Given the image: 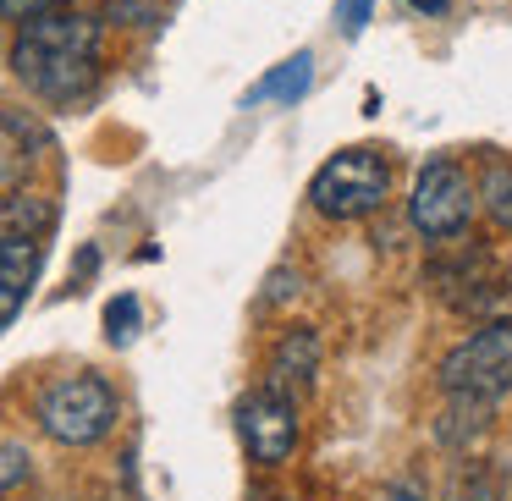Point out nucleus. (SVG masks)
Instances as JSON below:
<instances>
[{"label":"nucleus","mask_w":512,"mask_h":501,"mask_svg":"<svg viewBox=\"0 0 512 501\" xmlns=\"http://www.w3.org/2000/svg\"><path fill=\"white\" fill-rule=\"evenodd\" d=\"M100 45H105L100 17L61 6V12L17 23L12 72L34 100L72 105V100H83V94L94 89V78H100Z\"/></svg>","instance_id":"obj_1"},{"label":"nucleus","mask_w":512,"mask_h":501,"mask_svg":"<svg viewBox=\"0 0 512 501\" xmlns=\"http://www.w3.org/2000/svg\"><path fill=\"white\" fill-rule=\"evenodd\" d=\"M116 413H122V402H116V391L105 375H61V380H50L34 402L39 430L56 446L105 441V435L116 430Z\"/></svg>","instance_id":"obj_2"},{"label":"nucleus","mask_w":512,"mask_h":501,"mask_svg":"<svg viewBox=\"0 0 512 501\" xmlns=\"http://www.w3.org/2000/svg\"><path fill=\"white\" fill-rule=\"evenodd\" d=\"M391 193V171L375 149H336L309 182V204L325 215V221H364L386 204Z\"/></svg>","instance_id":"obj_3"},{"label":"nucleus","mask_w":512,"mask_h":501,"mask_svg":"<svg viewBox=\"0 0 512 501\" xmlns=\"http://www.w3.org/2000/svg\"><path fill=\"white\" fill-rule=\"evenodd\" d=\"M441 391L468 402H490L496 408L512 391V320H490L468 331L452 353L441 358Z\"/></svg>","instance_id":"obj_4"},{"label":"nucleus","mask_w":512,"mask_h":501,"mask_svg":"<svg viewBox=\"0 0 512 501\" xmlns=\"http://www.w3.org/2000/svg\"><path fill=\"white\" fill-rule=\"evenodd\" d=\"M479 210V193H474V177H468L457 160H430L413 182V199H408V221L419 226L430 243H446V237L468 232Z\"/></svg>","instance_id":"obj_5"},{"label":"nucleus","mask_w":512,"mask_h":501,"mask_svg":"<svg viewBox=\"0 0 512 501\" xmlns=\"http://www.w3.org/2000/svg\"><path fill=\"white\" fill-rule=\"evenodd\" d=\"M237 435H243L248 457L259 468H276L298 452V402L281 397V391L259 386L237 402Z\"/></svg>","instance_id":"obj_6"},{"label":"nucleus","mask_w":512,"mask_h":501,"mask_svg":"<svg viewBox=\"0 0 512 501\" xmlns=\"http://www.w3.org/2000/svg\"><path fill=\"white\" fill-rule=\"evenodd\" d=\"M39 270H45V237L39 232H6L0 237V331H12V320L23 314Z\"/></svg>","instance_id":"obj_7"},{"label":"nucleus","mask_w":512,"mask_h":501,"mask_svg":"<svg viewBox=\"0 0 512 501\" xmlns=\"http://www.w3.org/2000/svg\"><path fill=\"white\" fill-rule=\"evenodd\" d=\"M314 375H320V336H314L309 325L281 331V342L270 347V364H265V386L298 402L303 391L314 386Z\"/></svg>","instance_id":"obj_8"},{"label":"nucleus","mask_w":512,"mask_h":501,"mask_svg":"<svg viewBox=\"0 0 512 501\" xmlns=\"http://www.w3.org/2000/svg\"><path fill=\"white\" fill-rule=\"evenodd\" d=\"M34 166V127L0 105V188H17Z\"/></svg>","instance_id":"obj_9"},{"label":"nucleus","mask_w":512,"mask_h":501,"mask_svg":"<svg viewBox=\"0 0 512 501\" xmlns=\"http://www.w3.org/2000/svg\"><path fill=\"white\" fill-rule=\"evenodd\" d=\"M309 83H314V56H309V50H298L292 61H281L270 78H259L254 89H248V105H259V100H287L292 105V100L309 94Z\"/></svg>","instance_id":"obj_10"},{"label":"nucleus","mask_w":512,"mask_h":501,"mask_svg":"<svg viewBox=\"0 0 512 501\" xmlns=\"http://www.w3.org/2000/svg\"><path fill=\"white\" fill-rule=\"evenodd\" d=\"M490 419H496V408L490 402H468V397H452V408L435 419V435H441L446 446H463V441H479V435L490 430Z\"/></svg>","instance_id":"obj_11"},{"label":"nucleus","mask_w":512,"mask_h":501,"mask_svg":"<svg viewBox=\"0 0 512 501\" xmlns=\"http://www.w3.org/2000/svg\"><path fill=\"white\" fill-rule=\"evenodd\" d=\"M50 226H56V204H50V199H28V193L0 199V237H6V232H39V237H45Z\"/></svg>","instance_id":"obj_12"},{"label":"nucleus","mask_w":512,"mask_h":501,"mask_svg":"<svg viewBox=\"0 0 512 501\" xmlns=\"http://www.w3.org/2000/svg\"><path fill=\"white\" fill-rule=\"evenodd\" d=\"M474 193H479V204H485L490 221H496L501 232H512V166H490Z\"/></svg>","instance_id":"obj_13"},{"label":"nucleus","mask_w":512,"mask_h":501,"mask_svg":"<svg viewBox=\"0 0 512 501\" xmlns=\"http://www.w3.org/2000/svg\"><path fill=\"white\" fill-rule=\"evenodd\" d=\"M105 336H111L116 347H127L138 336V298H133V292L111 298V309H105Z\"/></svg>","instance_id":"obj_14"},{"label":"nucleus","mask_w":512,"mask_h":501,"mask_svg":"<svg viewBox=\"0 0 512 501\" xmlns=\"http://www.w3.org/2000/svg\"><path fill=\"white\" fill-rule=\"evenodd\" d=\"M28 474H34V457H28V446H23V441H0V496H6V490H17Z\"/></svg>","instance_id":"obj_15"},{"label":"nucleus","mask_w":512,"mask_h":501,"mask_svg":"<svg viewBox=\"0 0 512 501\" xmlns=\"http://www.w3.org/2000/svg\"><path fill=\"white\" fill-rule=\"evenodd\" d=\"M72 0H0V23H28V17H45V12H61Z\"/></svg>","instance_id":"obj_16"},{"label":"nucleus","mask_w":512,"mask_h":501,"mask_svg":"<svg viewBox=\"0 0 512 501\" xmlns=\"http://www.w3.org/2000/svg\"><path fill=\"white\" fill-rule=\"evenodd\" d=\"M369 17H375V0H336V23H342V34H347V39L364 34Z\"/></svg>","instance_id":"obj_17"},{"label":"nucleus","mask_w":512,"mask_h":501,"mask_svg":"<svg viewBox=\"0 0 512 501\" xmlns=\"http://www.w3.org/2000/svg\"><path fill=\"white\" fill-rule=\"evenodd\" d=\"M452 501H496V490H490L485 479H474V463H468V468H457V479H452Z\"/></svg>","instance_id":"obj_18"},{"label":"nucleus","mask_w":512,"mask_h":501,"mask_svg":"<svg viewBox=\"0 0 512 501\" xmlns=\"http://www.w3.org/2000/svg\"><path fill=\"white\" fill-rule=\"evenodd\" d=\"M287 298H298V270H270L265 303H287Z\"/></svg>","instance_id":"obj_19"},{"label":"nucleus","mask_w":512,"mask_h":501,"mask_svg":"<svg viewBox=\"0 0 512 501\" xmlns=\"http://www.w3.org/2000/svg\"><path fill=\"white\" fill-rule=\"evenodd\" d=\"M380 501H430V496H424V485H413V479H391V485L380 490Z\"/></svg>","instance_id":"obj_20"},{"label":"nucleus","mask_w":512,"mask_h":501,"mask_svg":"<svg viewBox=\"0 0 512 501\" xmlns=\"http://www.w3.org/2000/svg\"><path fill=\"white\" fill-rule=\"evenodd\" d=\"M248 501H298V496H292V490H265V485H254V490H248Z\"/></svg>","instance_id":"obj_21"},{"label":"nucleus","mask_w":512,"mask_h":501,"mask_svg":"<svg viewBox=\"0 0 512 501\" xmlns=\"http://www.w3.org/2000/svg\"><path fill=\"white\" fill-rule=\"evenodd\" d=\"M408 6H419V12H435V17H441L446 6H452V0H408Z\"/></svg>","instance_id":"obj_22"}]
</instances>
